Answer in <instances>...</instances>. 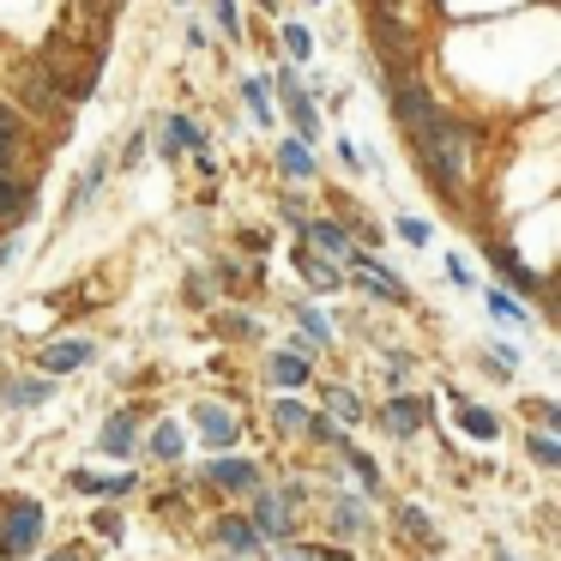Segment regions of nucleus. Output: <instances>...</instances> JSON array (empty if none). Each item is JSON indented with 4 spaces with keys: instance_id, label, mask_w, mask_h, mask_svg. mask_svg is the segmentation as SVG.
<instances>
[{
    "instance_id": "nucleus-1",
    "label": "nucleus",
    "mask_w": 561,
    "mask_h": 561,
    "mask_svg": "<svg viewBox=\"0 0 561 561\" xmlns=\"http://www.w3.org/2000/svg\"><path fill=\"white\" fill-rule=\"evenodd\" d=\"M404 139H411L428 187H435L447 206H465V187H471V127H465L453 110H435L428 122H416Z\"/></svg>"
},
{
    "instance_id": "nucleus-2",
    "label": "nucleus",
    "mask_w": 561,
    "mask_h": 561,
    "mask_svg": "<svg viewBox=\"0 0 561 561\" xmlns=\"http://www.w3.org/2000/svg\"><path fill=\"white\" fill-rule=\"evenodd\" d=\"M308 519H320V537H327V543H344V549H363L380 537L375 501H363L344 483H314V513H308Z\"/></svg>"
},
{
    "instance_id": "nucleus-3",
    "label": "nucleus",
    "mask_w": 561,
    "mask_h": 561,
    "mask_svg": "<svg viewBox=\"0 0 561 561\" xmlns=\"http://www.w3.org/2000/svg\"><path fill=\"white\" fill-rule=\"evenodd\" d=\"M266 477H272V465L266 459H254V453H211L206 465H194V489L211 501V507H248V501L266 489Z\"/></svg>"
},
{
    "instance_id": "nucleus-4",
    "label": "nucleus",
    "mask_w": 561,
    "mask_h": 561,
    "mask_svg": "<svg viewBox=\"0 0 561 561\" xmlns=\"http://www.w3.org/2000/svg\"><path fill=\"white\" fill-rule=\"evenodd\" d=\"M31 67H37V73L55 85V98H61L67 110H73V103H85L91 91H98V73H103V43L79 49V37L67 31V37H55L49 49H43L37 61H31Z\"/></svg>"
},
{
    "instance_id": "nucleus-5",
    "label": "nucleus",
    "mask_w": 561,
    "mask_h": 561,
    "mask_svg": "<svg viewBox=\"0 0 561 561\" xmlns=\"http://www.w3.org/2000/svg\"><path fill=\"white\" fill-rule=\"evenodd\" d=\"M435 423H440V399L428 387H416V392H392V399L368 404L363 428H375L380 440H392V447H416V440L435 435Z\"/></svg>"
},
{
    "instance_id": "nucleus-6",
    "label": "nucleus",
    "mask_w": 561,
    "mask_h": 561,
    "mask_svg": "<svg viewBox=\"0 0 561 561\" xmlns=\"http://www.w3.org/2000/svg\"><path fill=\"white\" fill-rule=\"evenodd\" d=\"M49 543V501L0 489V561H37Z\"/></svg>"
},
{
    "instance_id": "nucleus-7",
    "label": "nucleus",
    "mask_w": 561,
    "mask_h": 561,
    "mask_svg": "<svg viewBox=\"0 0 561 561\" xmlns=\"http://www.w3.org/2000/svg\"><path fill=\"white\" fill-rule=\"evenodd\" d=\"M182 423H187V440H199V447H206V459H211V453H236V447H242V435H248L242 404L224 399V392H211V399H194Z\"/></svg>"
},
{
    "instance_id": "nucleus-8",
    "label": "nucleus",
    "mask_w": 561,
    "mask_h": 561,
    "mask_svg": "<svg viewBox=\"0 0 561 561\" xmlns=\"http://www.w3.org/2000/svg\"><path fill=\"white\" fill-rule=\"evenodd\" d=\"M344 290H356L363 302H380V308H416V290L399 278V266H387L380 254H363V248L344 260Z\"/></svg>"
},
{
    "instance_id": "nucleus-9",
    "label": "nucleus",
    "mask_w": 561,
    "mask_h": 561,
    "mask_svg": "<svg viewBox=\"0 0 561 561\" xmlns=\"http://www.w3.org/2000/svg\"><path fill=\"white\" fill-rule=\"evenodd\" d=\"M272 110L284 115V122H290V139H302V146H314L320 139V103H314V85H308L302 73H296L290 61L278 67V73H272Z\"/></svg>"
},
{
    "instance_id": "nucleus-10",
    "label": "nucleus",
    "mask_w": 561,
    "mask_h": 561,
    "mask_svg": "<svg viewBox=\"0 0 561 561\" xmlns=\"http://www.w3.org/2000/svg\"><path fill=\"white\" fill-rule=\"evenodd\" d=\"M98 356H103V344L91 339V332H61V339L31 344L25 368H37V375H49V380H73V375H85V368H98Z\"/></svg>"
},
{
    "instance_id": "nucleus-11",
    "label": "nucleus",
    "mask_w": 561,
    "mask_h": 561,
    "mask_svg": "<svg viewBox=\"0 0 561 561\" xmlns=\"http://www.w3.org/2000/svg\"><path fill=\"white\" fill-rule=\"evenodd\" d=\"M387 537L399 549H416V556H447V531H440V519L423 507V501H387Z\"/></svg>"
},
{
    "instance_id": "nucleus-12",
    "label": "nucleus",
    "mask_w": 561,
    "mask_h": 561,
    "mask_svg": "<svg viewBox=\"0 0 561 561\" xmlns=\"http://www.w3.org/2000/svg\"><path fill=\"white\" fill-rule=\"evenodd\" d=\"M483 260L495 266V278H501V290L507 296H519V302H531V308H543V272L531 266V260L519 254V248H507V242H495V236H483Z\"/></svg>"
},
{
    "instance_id": "nucleus-13",
    "label": "nucleus",
    "mask_w": 561,
    "mask_h": 561,
    "mask_svg": "<svg viewBox=\"0 0 561 561\" xmlns=\"http://www.w3.org/2000/svg\"><path fill=\"white\" fill-rule=\"evenodd\" d=\"M308 404H314L320 416H332L339 428H363L368 423V392L356 387V380H339V375H314V387H308Z\"/></svg>"
},
{
    "instance_id": "nucleus-14",
    "label": "nucleus",
    "mask_w": 561,
    "mask_h": 561,
    "mask_svg": "<svg viewBox=\"0 0 561 561\" xmlns=\"http://www.w3.org/2000/svg\"><path fill=\"white\" fill-rule=\"evenodd\" d=\"M242 513H248V525H254V537H260L266 549H278V543H296V537H308V519H302V513H290L278 495H272V477H266V489H260V495L248 501Z\"/></svg>"
},
{
    "instance_id": "nucleus-15",
    "label": "nucleus",
    "mask_w": 561,
    "mask_h": 561,
    "mask_svg": "<svg viewBox=\"0 0 561 561\" xmlns=\"http://www.w3.org/2000/svg\"><path fill=\"white\" fill-rule=\"evenodd\" d=\"M55 399H61V380L37 375V368H0V416H31Z\"/></svg>"
},
{
    "instance_id": "nucleus-16",
    "label": "nucleus",
    "mask_w": 561,
    "mask_h": 561,
    "mask_svg": "<svg viewBox=\"0 0 561 561\" xmlns=\"http://www.w3.org/2000/svg\"><path fill=\"white\" fill-rule=\"evenodd\" d=\"M146 423H151V411H146V404H115V411L98 423L91 447H98L103 459L127 465V459H139V428H146Z\"/></svg>"
},
{
    "instance_id": "nucleus-17",
    "label": "nucleus",
    "mask_w": 561,
    "mask_h": 561,
    "mask_svg": "<svg viewBox=\"0 0 561 561\" xmlns=\"http://www.w3.org/2000/svg\"><path fill=\"white\" fill-rule=\"evenodd\" d=\"M67 495H85V501H115V507H127V501L146 489V477L139 471H85V465H67L61 471Z\"/></svg>"
},
{
    "instance_id": "nucleus-18",
    "label": "nucleus",
    "mask_w": 561,
    "mask_h": 561,
    "mask_svg": "<svg viewBox=\"0 0 561 561\" xmlns=\"http://www.w3.org/2000/svg\"><path fill=\"white\" fill-rule=\"evenodd\" d=\"M206 543L218 549L224 561H254L260 549V537H254V525H248V513L242 507H211L206 513Z\"/></svg>"
},
{
    "instance_id": "nucleus-19",
    "label": "nucleus",
    "mask_w": 561,
    "mask_h": 561,
    "mask_svg": "<svg viewBox=\"0 0 561 561\" xmlns=\"http://www.w3.org/2000/svg\"><path fill=\"white\" fill-rule=\"evenodd\" d=\"M447 423H453L459 440H477V447H495V440L507 435V416H501L495 404L471 399V392H453L447 399Z\"/></svg>"
},
{
    "instance_id": "nucleus-20",
    "label": "nucleus",
    "mask_w": 561,
    "mask_h": 561,
    "mask_svg": "<svg viewBox=\"0 0 561 561\" xmlns=\"http://www.w3.org/2000/svg\"><path fill=\"white\" fill-rule=\"evenodd\" d=\"M187 423L175 411H163V416H151L146 428H139V459H151V465H163V471H175V465H187Z\"/></svg>"
},
{
    "instance_id": "nucleus-21",
    "label": "nucleus",
    "mask_w": 561,
    "mask_h": 561,
    "mask_svg": "<svg viewBox=\"0 0 561 561\" xmlns=\"http://www.w3.org/2000/svg\"><path fill=\"white\" fill-rule=\"evenodd\" d=\"M151 146H158L163 163H182V158L211 151V134L194 122V115H163V122H151Z\"/></svg>"
},
{
    "instance_id": "nucleus-22",
    "label": "nucleus",
    "mask_w": 561,
    "mask_h": 561,
    "mask_svg": "<svg viewBox=\"0 0 561 561\" xmlns=\"http://www.w3.org/2000/svg\"><path fill=\"white\" fill-rule=\"evenodd\" d=\"M320 375V363H308V356L284 351V344H272L266 356H260V387L266 392H308Z\"/></svg>"
},
{
    "instance_id": "nucleus-23",
    "label": "nucleus",
    "mask_w": 561,
    "mask_h": 561,
    "mask_svg": "<svg viewBox=\"0 0 561 561\" xmlns=\"http://www.w3.org/2000/svg\"><path fill=\"white\" fill-rule=\"evenodd\" d=\"M284 308H290L296 332H302V339L314 344L320 356H327V351H339V314H332L327 302H314V296H284Z\"/></svg>"
},
{
    "instance_id": "nucleus-24",
    "label": "nucleus",
    "mask_w": 561,
    "mask_h": 561,
    "mask_svg": "<svg viewBox=\"0 0 561 561\" xmlns=\"http://www.w3.org/2000/svg\"><path fill=\"white\" fill-rule=\"evenodd\" d=\"M339 477H344V489H356V495L375 501V507H380V501H392V495H387V465H380L368 447L339 453Z\"/></svg>"
},
{
    "instance_id": "nucleus-25",
    "label": "nucleus",
    "mask_w": 561,
    "mask_h": 561,
    "mask_svg": "<svg viewBox=\"0 0 561 561\" xmlns=\"http://www.w3.org/2000/svg\"><path fill=\"white\" fill-rule=\"evenodd\" d=\"M296 242H302V248H314V254H327V260H339V266L356 254L351 230H344L339 218H327V211H308V218L296 224Z\"/></svg>"
},
{
    "instance_id": "nucleus-26",
    "label": "nucleus",
    "mask_w": 561,
    "mask_h": 561,
    "mask_svg": "<svg viewBox=\"0 0 561 561\" xmlns=\"http://www.w3.org/2000/svg\"><path fill=\"white\" fill-rule=\"evenodd\" d=\"M308 392H266V435L272 440H302L308 428Z\"/></svg>"
},
{
    "instance_id": "nucleus-27",
    "label": "nucleus",
    "mask_w": 561,
    "mask_h": 561,
    "mask_svg": "<svg viewBox=\"0 0 561 561\" xmlns=\"http://www.w3.org/2000/svg\"><path fill=\"white\" fill-rule=\"evenodd\" d=\"M368 375L380 380V399L423 387V363H416V351H399V344H387V351H380V368H368Z\"/></svg>"
},
{
    "instance_id": "nucleus-28",
    "label": "nucleus",
    "mask_w": 561,
    "mask_h": 561,
    "mask_svg": "<svg viewBox=\"0 0 561 561\" xmlns=\"http://www.w3.org/2000/svg\"><path fill=\"white\" fill-rule=\"evenodd\" d=\"M25 158H31V122L0 103V175H25Z\"/></svg>"
},
{
    "instance_id": "nucleus-29",
    "label": "nucleus",
    "mask_w": 561,
    "mask_h": 561,
    "mask_svg": "<svg viewBox=\"0 0 561 561\" xmlns=\"http://www.w3.org/2000/svg\"><path fill=\"white\" fill-rule=\"evenodd\" d=\"M211 332H218L224 344H266V320H260L254 308H242V302L211 308Z\"/></svg>"
},
{
    "instance_id": "nucleus-30",
    "label": "nucleus",
    "mask_w": 561,
    "mask_h": 561,
    "mask_svg": "<svg viewBox=\"0 0 561 561\" xmlns=\"http://www.w3.org/2000/svg\"><path fill=\"white\" fill-rule=\"evenodd\" d=\"M290 260H296V272H302V284H308V296H314V302H320V296H339L344 290V266H339V260L314 254V248H302V242L290 248Z\"/></svg>"
},
{
    "instance_id": "nucleus-31",
    "label": "nucleus",
    "mask_w": 561,
    "mask_h": 561,
    "mask_svg": "<svg viewBox=\"0 0 561 561\" xmlns=\"http://www.w3.org/2000/svg\"><path fill=\"white\" fill-rule=\"evenodd\" d=\"M13 91H19V115L31 110V115H37V122H61V115H67V103L55 98V85H49V79L37 73V67H25V73L13 79Z\"/></svg>"
},
{
    "instance_id": "nucleus-32",
    "label": "nucleus",
    "mask_w": 561,
    "mask_h": 561,
    "mask_svg": "<svg viewBox=\"0 0 561 561\" xmlns=\"http://www.w3.org/2000/svg\"><path fill=\"white\" fill-rule=\"evenodd\" d=\"M272 163H278V175L290 187L320 182V158H314V146H302V139H278V146H272Z\"/></svg>"
},
{
    "instance_id": "nucleus-33",
    "label": "nucleus",
    "mask_w": 561,
    "mask_h": 561,
    "mask_svg": "<svg viewBox=\"0 0 561 561\" xmlns=\"http://www.w3.org/2000/svg\"><path fill=\"white\" fill-rule=\"evenodd\" d=\"M302 447H308V453H320V459H339V453H351V447H356V435H351V428H339V423H332V416L308 411Z\"/></svg>"
},
{
    "instance_id": "nucleus-34",
    "label": "nucleus",
    "mask_w": 561,
    "mask_h": 561,
    "mask_svg": "<svg viewBox=\"0 0 561 561\" xmlns=\"http://www.w3.org/2000/svg\"><path fill=\"white\" fill-rule=\"evenodd\" d=\"M483 308H489V320H495V327H507V332H531L537 327V308L519 302V296H507L501 284H489V290H483Z\"/></svg>"
},
{
    "instance_id": "nucleus-35",
    "label": "nucleus",
    "mask_w": 561,
    "mask_h": 561,
    "mask_svg": "<svg viewBox=\"0 0 561 561\" xmlns=\"http://www.w3.org/2000/svg\"><path fill=\"white\" fill-rule=\"evenodd\" d=\"M477 363H483L489 380H519L525 375V351L513 339H483L477 344Z\"/></svg>"
},
{
    "instance_id": "nucleus-36",
    "label": "nucleus",
    "mask_w": 561,
    "mask_h": 561,
    "mask_svg": "<svg viewBox=\"0 0 561 561\" xmlns=\"http://www.w3.org/2000/svg\"><path fill=\"white\" fill-rule=\"evenodd\" d=\"M110 170H115V151H98V158H91L85 170H79L73 194H67V211H73V218H79V211H85L98 194H103V182H110Z\"/></svg>"
},
{
    "instance_id": "nucleus-37",
    "label": "nucleus",
    "mask_w": 561,
    "mask_h": 561,
    "mask_svg": "<svg viewBox=\"0 0 561 561\" xmlns=\"http://www.w3.org/2000/svg\"><path fill=\"white\" fill-rule=\"evenodd\" d=\"M236 98H242V110L254 115V127H278V110H272V91H266V73H242L236 79Z\"/></svg>"
},
{
    "instance_id": "nucleus-38",
    "label": "nucleus",
    "mask_w": 561,
    "mask_h": 561,
    "mask_svg": "<svg viewBox=\"0 0 561 561\" xmlns=\"http://www.w3.org/2000/svg\"><path fill=\"white\" fill-rule=\"evenodd\" d=\"M85 531L98 549H115V543H127V513L115 507V501H98V507L85 513Z\"/></svg>"
},
{
    "instance_id": "nucleus-39",
    "label": "nucleus",
    "mask_w": 561,
    "mask_h": 561,
    "mask_svg": "<svg viewBox=\"0 0 561 561\" xmlns=\"http://www.w3.org/2000/svg\"><path fill=\"white\" fill-rule=\"evenodd\" d=\"M519 447H525V465L531 471H561V435H537V428H525L519 435Z\"/></svg>"
},
{
    "instance_id": "nucleus-40",
    "label": "nucleus",
    "mask_w": 561,
    "mask_h": 561,
    "mask_svg": "<svg viewBox=\"0 0 561 561\" xmlns=\"http://www.w3.org/2000/svg\"><path fill=\"white\" fill-rule=\"evenodd\" d=\"M182 302L194 308V314H211V308L224 302V296H218V284H211V272H206V266H194V272L182 278Z\"/></svg>"
},
{
    "instance_id": "nucleus-41",
    "label": "nucleus",
    "mask_w": 561,
    "mask_h": 561,
    "mask_svg": "<svg viewBox=\"0 0 561 561\" xmlns=\"http://www.w3.org/2000/svg\"><path fill=\"white\" fill-rule=\"evenodd\" d=\"M278 49H284V61H290V67H302L308 55H314V31H308L302 19H284V25H278Z\"/></svg>"
},
{
    "instance_id": "nucleus-42",
    "label": "nucleus",
    "mask_w": 561,
    "mask_h": 561,
    "mask_svg": "<svg viewBox=\"0 0 561 561\" xmlns=\"http://www.w3.org/2000/svg\"><path fill=\"white\" fill-rule=\"evenodd\" d=\"M519 416H525V428H537V435H561V404L556 399H519Z\"/></svg>"
},
{
    "instance_id": "nucleus-43",
    "label": "nucleus",
    "mask_w": 561,
    "mask_h": 561,
    "mask_svg": "<svg viewBox=\"0 0 561 561\" xmlns=\"http://www.w3.org/2000/svg\"><path fill=\"white\" fill-rule=\"evenodd\" d=\"M211 31H218L224 43H242V7H236V0H211Z\"/></svg>"
},
{
    "instance_id": "nucleus-44",
    "label": "nucleus",
    "mask_w": 561,
    "mask_h": 561,
    "mask_svg": "<svg viewBox=\"0 0 561 561\" xmlns=\"http://www.w3.org/2000/svg\"><path fill=\"white\" fill-rule=\"evenodd\" d=\"M392 230H399V242H404V248H428V242H435V224H428V218H416V211L392 218Z\"/></svg>"
},
{
    "instance_id": "nucleus-45",
    "label": "nucleus",
    "mask_w": 561,
    "mask_h": 561,
    "mask_svg": "<svg viewBox=\"0 0 561 561\" xmlns=\"http://www.w3.org/2000/svg\"><path fill=\"white\" fill-rule=\"evenodd\" d=\"M37 561H98V543H91V537H67V543L43 549Z\"/></svg>"
},
{
    "instance_id": "nucleus-46",
    "label": "nucleus",
    "mask_w": 561,
    "mask_h": 561,
    "mask_svg": "<svg viewBox=\"0 0 561 561\" xmlns=\"http://www.w3.org/2000/svg\"><path fill=\"white\" fill-rule=\"evenodd\" d=\"M146 146H151V127H139V134H134V139H127V146H122V151H115V163H122V170H127V175H134V163H139V158H146Z\"/></svg>"
},
{
    "instance_id": "nucleus-47",
    "label": "nucleus",
    "mask_w": 561,
    "mask_h": 561,
    "mask_svg": "<svg viewBox=\"0 0 561 561\" xmlns=\"http://www.w3.org/2000/svg\"><path fill=\"white\" fill-rule=\"evenodd\" d=\"M236 248L242 254H272V230H236Z\"/></svg>"
},
{
    "instance_id": "nucleus-48",
    "label": "nucleus",
    "mask_w": 561,
    "mask_h": 561,
    "mask_svg": "<svg viewBox=\"0 0 561 561\" xmlns=\"http://www.w3.org/2000/svg\"><path fill=\"white\" fill-rule=\"evenodd\" d=\"M447 284H459V290H477V272L465 266V254H447Z\"/></svg>"
},
{
    "instance_id": "nucleus-49",
    "label": "nucleus",
    "mask_w": 561,
    "mask_h": 561,
    "mask_svg": "<svg viewBox=\"0 0 561 561\" xmlns=\"http://www.w3.org/2000/svg\"><path fill=\"white\" fill-rule=\"evenodd\" d=\"M13 260H25V230L0 236V266H13Z\"/></svg>"
},
{
    "instance_id": "nucleus-50",
    "label": "nucleus",
    "mask_w": 561,
    "mask_h": 561,
    "mask_svg": "<svg viewBox=\"0 0 561 561\" xmlns=\"http://www.w3.org/2000/svg\"><path fill=\"white\" fill-rule=\"evenodd\" d=\"M339 163H344V170H351V175H368V158H363V151L351 146V139H339Z\"/></svg>"
},
{
    "instance_id": "nucleus-51",
    "label": "nucleus",
    "mask_w": 561,
    "mask_h": 561,
    "mask_svg": "<svg viewBox=\"0 0 561 561\" xmlns=\"http://www.w3.org/2000/svg\"><path fill=\"white\" fill-rule=\"evenodd\" d=\"M278 218L302 224V218H308V199H302V194H278Z\"/></svg>"
},
{
    "instance_id": "nucleus-52",
    "label": "nucleus",
    "mask_w": 561,
    "mask_h": 561,
    "mask_svg": "<svg viewBox=\"0 0 561 561\" xmlns=\"http://www.w3.org/2000/svg\"><path fill=\"white\" fill-rule=\"evenodd\" d=\"M489 561H525L519 549H507V543H489Z\"/></svg>"
},
{
    "instance_id": "nucleus-53",
    "label": "nucleus",
    "mask_w": 561,
    "mask_h": 561,
    "mask_svg": "<svg viewBox=\"0 0 561 561\" xmlns=\"http://www.w3.org/2000/svg\"><path fill=\"white\" fill-rule=\"evenodd\" d=\"M254 7H266V13H272V7H278V0H254Z\"/></svg>"
},
{
    "instance_id": "nucleus-54",
    "label": "nucleus",
    "mask_w": 561,
    "mask_h": 561,
    "mask_svg": "<svg viewBox=\"0 0 561 561\" xmlns=\"http://www.w3.org/2000/svg\"><path fill=\"white\" fill-rule=\"evenodd\" d=\"M175 7H194V0H175Z\"/></svg>"
},
{
    "instance_id": "nucleus-55",
    "label": "nucleus",
    "mask_w": 561,
    "mask_h": 561,
    "mask_svg": "<svg viewBox=\"0 0 561 561\" xmlns=\"http://www.w3.org/2000/svg\"><path fill=\"white\" fill-rule=\"evenodd\" d=\"M308 7H314V0H308Z\"/></svg>"
}]
</instances>
